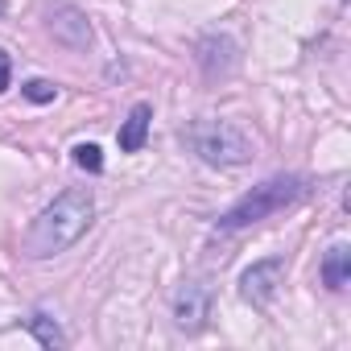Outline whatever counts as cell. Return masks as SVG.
I'll list each match as a JSON object with an SVG mask.
<instances>
[{
  "label": "cell",
  "instance_id": "6da1fadb",
  "mask_svg": "<svg viewBox=\"0 0 351 351\" xmlns=\"http://www.w3.org/2000/svg\"><path fill=\"white\" fill-rule=\"evenodd\" d=\"M91 215H95V199H91L87 186H71V191H62V195H58V199H54L34 223H29V232H25V240H21L25 256L46 261V256L66 252V248L91 228Z\"/></svg>",
  "mask_w": 351,
  "mask_h": 351
},
{
  "label": "cell",
  "instance_id": "7a4b0ae2",
  "mask_svg": "<svg viewBox=\"0 0 351 351\" xmlns=\"http://www.w3.org/2000/svg\"><path fill=\"white\" fill-rule=\"evenodd\" d=\"M302 195H306V178H298V173H281V178H269V182L252 186L232 211H223V215H219V228H223V232L252 228V223H261V219H269V215L293 207Z\"/></svg>",
  "mask_w": 351,
  "mask_h": 351
},
{
  "label": "cell",
  "instance_id": "3957f363",
  "mask_svg": "<svg viewBox=\"0 0 351 351\" xmlns=\"http://www.w3.org/2000/svg\"><path fill=\"white\" fill-rule=\"evenodd\" d=\"M186 141L207 165H244L252 157V141L228 120H195L186 128Z\"/></svg>",
  "mask_w": 351,
  "mask_h": 351
},
{
  "label": "cell",
  "instance_id": "277c9868",
  "mask_svg": "<svg viewBox=\"0 0 351 351\" xmlns=\"http://www.w3.org/2000/svg\"><path fill=\"white\" fill-rule=\"evenodd\" d=\"M281 277H285V261H281V256L244 269V277H240V293H244V302H252V306H269V302L277 298V289H281Z\"/></svg>",
  "mask_w": 351,
  "mask_h": 351
},
{
  "label": "cell",
  "instance_id": "5b68a950",
  "mask_svg": "<svg viewBox=\"0 0 351 351\" xmlns=\"http://www.w3.org/2000/svg\"><path fill=\"white\" fill-rule=\"evenodd\" d=\"M207 314H211V293H207V285H199V281H186L178 293H173V322H178L186 335L203 330Z\"/></svg>",
  "mask_w": 351,
  "mask_h": 351
},
{
  "label": "cell",
  "instance_id": "8992f818",
  "mask_svg": "<svg viewBox=\"0 0 351 351\" xmlns=\"http://www.w3.org/2000/svg\"><path fill=\"white\" fill-rule=\"evenodd\" d=\"M50 29H54L58 42H66V46H75V50H83V46L91 42V25L83 21L79 9H58V13L50 17Z\"/></svg>",
  "mask_w": 351,
  "mask_h": 351
},
{
  "label": "cell",
  "instance_id": "52a82bcc",
  "mask_svg": "<svg viewBox=\"0 0 351 351\" xmlns=\"http://www.w3.org/2000/svg\"><path fill=\"white\" fill-rule=\"evenodd\" d=\"M149 120H153V108H149V104H136V108L128 112V120L120 124V149H124V153H136V149L145 145Z\"/></svg>",
  "mask_w": 351,
  "mask_h": 351
},
{
  "label": "cell",
  "instance_id": "ba28073f",
  "mask_svg": "<svg viewBox=\"0 0 351 351\" xmlns=\"http://www.w3.org/2000/svg\"><path fill=\"white\" fill-rule=\"evenodd\" d=\"M347 277H351V248H347V244H335V248L326 252V261H322V281H326L330 289H343Z\"/></svg>",
  "mask_w": 351,
  "mask_h": 351
},
{
  "label": "cell",
  "instance_id": "9c48e42d",
  "mask_svg": "<svg viewBox=\"0 0 351 351\" xmlns=\"http://www.w3.org/2000/svg\"><path fill=\"white\" fill-rule=\"evenodd\" d=\"M29 330H34V339H38L42 347H66V335H62L58 322L46 318V314H34V318H29Z\"/></svg>",
  "mask_w": 351,
  "mask_h": 351
},
{
  "label": "cell",
  "instance_id": "30bf717a",
  "mask_svg": "<svg viewBox=\"0 0 351 351\" xmlns=\"http://www.w3.org/2000/svg\"><path fill=\"white\" fill-rule=\"evenodd\" d=\"M75 165L87 169V173H99V169H104V153H99V145H75Z\"/></svg>",
  "mask_w": 351,
  "mask_h": 351
},
{
  "label": "cell",
  "instance_id": "8fae6325",
  "mask_svg": "<svg viewBox=\"0 0 351 351\" xmlns=\"http://www.w3.org/2000/svg\"><path fill=\"white\" fill-rule=\"evenodd\" d=\"M25 95H29L34 104H50V99L58 95V87L46 83V79H29V83H25Z\"/></svg>",
  "mask_w": 351,
  "mask_h": 351
},
{
  "label": "cell",
  "instance_id": "7c38bea8",
  "mask_svg": "<svg viewBox=\"0 0 351 351\" xmlns=\"http://www.w3.org/2000/svg\"><path fill=\"white\" fill-rule=\"evenodd\" d=\"M5 87H9V54L0 50V91H5Z\"/></svg>",
  "mask_w": 351,
  "mask_h": 351
},
{
  "label": "cell",
  "instance_id": "4fadbf2b",
  "mask_svg": "<svg viewBox=\"0 0 351 351\" xmlns=\"http://www.w3.org/2000/svg\"><path fill=\"white\" fill-rule=\"evenodd\" d=\"M0 9H5V0H0Z\"/></svg>",
  "mask_w": 351,
  "mask_h": 351
}]
</instances>
